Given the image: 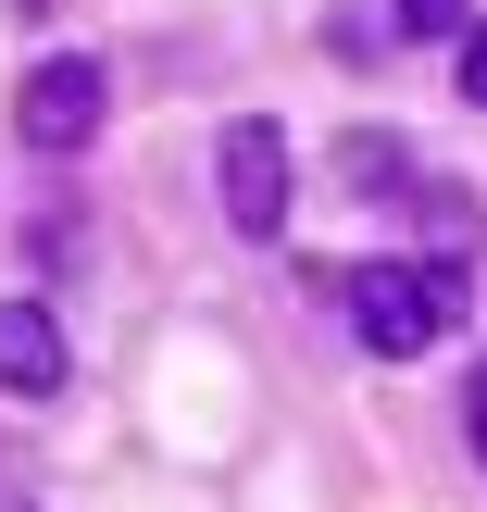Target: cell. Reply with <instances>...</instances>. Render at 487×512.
<instances>
[{
  "label": "cell",
  "instance_id": "10",
  "mask_svg": "<svg viewBox=\"0 0 487 512\" xmlns=\"http://www.w3.org/2000/svg\"><path fill=\"white\" fill-rule=\"evenodd\" d=\"M0 13H25V25H38V13H63V0H0Z\"/></svg>",
  "mask_w": 487,
  "mask_h": 512
},
{
  "label": "cell",
  "instance_id": "7",
  "mask_svg": "<svg viewBox=\"0 0 487 512\" xmlns=\"http://www.w3.org/2000/svg\"><path fill=\"white\" fill-rule=\"evenodd\" d=\"M388 25H400V38H463L475 0H388Z\"/></svg>",
  "mask_w": 487,
  "mask_h": 512
},
{
  "label": "cell",
  "instance_id": "8",
  "mask_svg": "<svg viewBox=\"0 0 487 512\" xmlns=\"http://www.w3.org/2000/svg\"><path fill=\"white\" fill-rule=\"evenodd\" d=\"M450 88H463V100H475V113H487V13L463 25V38H450Z\"/></svg>",
  "mask_w": 487,
  "mask_h": 512
},
{
  "label": "cell",
  "instance_id": "3",
  "mask_svg": "<svg viewBox=\"0 0 487 512\" xmlns=\"http://www.w3.org/2000/svg\"><path fill=\"white\" fill-rule=\"evenodd\" d=\"M288 125L275 113H238L213 138V188H225V225H238V238H288Z\"/></svg>",
  "mask_w": 487,
  "mask_h": 512
},
{
  "label": "cell",
  "instance_id": "5",
  "mask_svg": "<svg viewBox=\"0 0 487 512\" xmlns=\"http://www.w3.org/2000/svg\"><path fill=\"white\" fill-rule=\"evenodd\" d=\"M338 188H363V200H413L425 163H413V138H388V125H350V138H338Z\"/></svg>",
  "mask_w": 487,
  "mask_h": 512
},
{
  "label": "cell",
  "instance_id": "4",
  "mask_svg": "<svg viewBox=\"0 0 487 512\" xmlns=\"http://www.w3.org/2000/svg\"><path fill=\"white\" fill-rule=\"evenodd\" d=\"M63 375H75V350H63V313L50 300H0V400H63Z\"/></svg>",
  "mask_w": 487,
  "mask_h": 512
},
{
  "label": "cell",
  "instance_id": "2",
  "mask_svg": "<svg viewBox=\"0 0 487 512\" xmlns=\"http://www.w3.org/2000/svg\"><path fill=\"white\" fill-rule=\"evenodd\" d=\"M100 113H113V75H100L88 50H50V63L13 88V138L50 150V163H75V150L100 138Z\"/></svg>",
  "mask_w": 487,
  "mask_h": 512
},
{
  "label": "cell",
  "instance_id": "6",
  "mask_svg": "<svg viewBox=\"0 0 487 512\" xmlns=\"http://www.w3.org/2000/svg\"><path fill=\"white\" fill-rule=\"evenodd\" d=\"M400 213H425V250H438V263H475V200H463V188H438V175H425Z\"/></svg>",
  "mask_w": 487,
  "mask_h": 512
},
{
  "label": "cell",
  "instance_id": "9",
  "mask_svg": "<svg viewBox=\"0 0 487 512\" xmlns=\"http://www.w3.org/2000/svg\"><path fill=\"white\" fill-rule=\"evenodd\" d=\"M463 450H475V463H487V363L463 375Z\"/></svg>",
  "mask_w": 487,
  "mask_h": 512
},
{
  "label": "cell",
  "instance_id": "1",
  "mask_svg": "<svg viewBox=\"0 0 487 512\" xmlns=\"http://www.w3.org/2000/svg\"><path fill=\"white\" fill-rule=\"evenodd\" d=\"M338 300H350V338L375 350V363H425V350H450L463 338V263H438V250H400V263H350L338 275Z\"/></svg>",
  "mask_w": 487,
  "mask_h": 512
}]
</instances>
